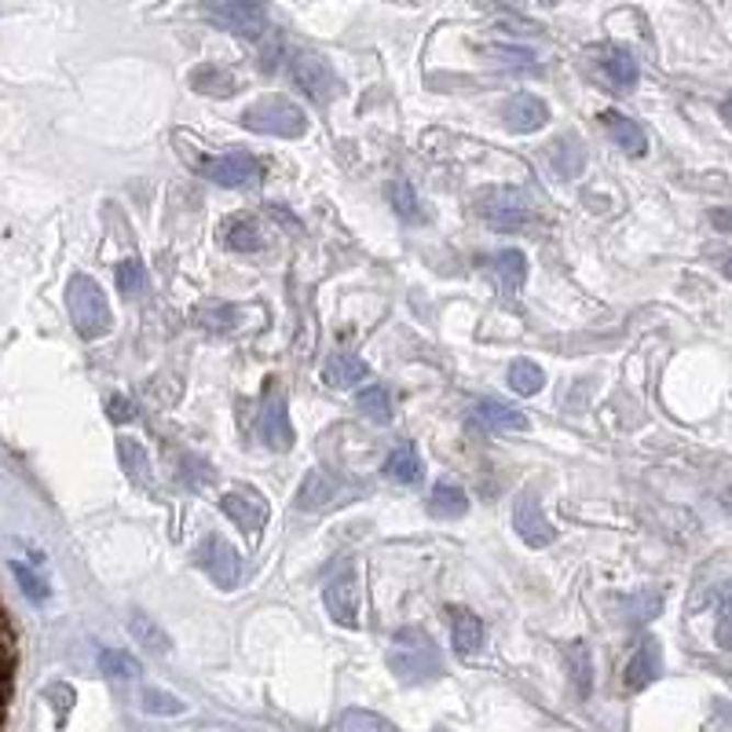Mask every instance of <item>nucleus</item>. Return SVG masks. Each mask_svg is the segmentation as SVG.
I'll list each match as a JSON object with an SVG mask.
<instances>
[{
  "mask_svg": "<svg viewBox=\"0 0 732 732\" xmlns=\"http://www.w3.org/2000/svg\"><path fill=\"white\" fill-rule=\"evenodd\" d=\"M238 122L257 136L301 139L308 133V114H304L293 100H286V95H264V100L249 103Z\"/></svg>",
  "mask_w": 732,
  "mask_h": 732,
  "instance_id": "1",
  "label": "nucleus"
},
{
  "mask_svg": "<svg viewBox=\"0 0 732 732\" xmlns=\"http://www.w3.org/2000/svg\"><path fill=\"white\" fill-rule=\"evenodd\" d=\"M388 666L392 674L399 677V682H429V677L440 674V649H436V641L429 638L425 630H399L396 633V644H392V655H388Z\"/></svg>",
  "mask_w": 732,
  "mask_h": 732,
  "instance_id": "2",
  "label": "nucleus"
},
{
  "mask_svg": "<svg viewBox=\"0 0 732 732\" xmlns=\"http://www.w3.org/2000/svg\"><path fill=\"white\" fill-rule=\"evenodd\" d=\"M67 308H70V319H74V326H78V334L85 337V341H95V337H103L106 330H111V323H114L103 286L95 279H89V275H74L70 279Z\"/></svg>",
  "mask_w": 732,
  "mask_h": 732,
  "instance_id": "3",
  "label": "nucleus"
},
{
  "mask_svg": "<svg viewBox=\"0 0 732 732\" xmlns=\"http://www.w3.org/2000/svg\"><path fill=\"white\" fill-rule=\"evenodd\" d=\"M476 213L491 232H520L531 221V205L520 191L491 188L476 199Z\"/></svg>",
  "mask_w": 732,
  "mask_h": 732,
  "instance_id": "4",
  "label": "nucleus"
},
{
  "mask_svg": "<svg viewBox=\"0 0 732 732\" xmlns=\"http://www.w3.org/2000/svg\"><path fill=\"white\" fill-rule=\"evenodd\" d=\"M194 564H199L202 572L213 578V586H221V589H235L243 583V556H238L235 545L221 539V534H210V539L199 542Z\"/></svg>",
  "mask_w": 732,
  "mask_h": 732,
  "instance_id": "5",
  "label": "nucleus"
},
{
  "mask_svg": "<svg viewBox=\"0 0 732 732\" xmlns=\"http://www.w3.org/2000/svg\"><path fill=\"white\" fill-rule=\"evenodd\" d=\"M323 605L337 627H359V575L348 561H341V567L330 575V583L323 589Z\"/></svg>",
  "mask_w": 732,
  "mask_h": 732,
  "instance_id": "6",
  "label": "nucleus"
},
{
  "mask_svg": "<svg viewBox=\"0 0 732 732\" xmlns=\"http://www.w3.org/2000/svg\"><path fill=\"white\" fill-rule=\"evenodd\" d=\"M202 172L213 183L232 188V191H254V188H260V180H264V166H260L249 150H227V155L205 161Z\"/></svg>",
  "mask_w": 732,
  "mask_h": 732,
  "instance_id": "7",
  "label": "nucleus"
},
{
  "mask_svg": "<svg viewBox=\"0 0 732 732\" xmlns=\"http://www.w3.org/2000/svg\"><path fill=\"white\" fill-rule=\"evenodd\" d=\"M290 74L312 103H330L334 95L341 92V81H337L334 67L323 56H315V52H297V56L290 59Z\"/></svg>",
  "mask_w": 732,
  "mask_h": 732,
  "instance_id": "8",
  "label": "nucleus"
},
{
  "mask_svg": "<svg viewBox=\"0 0 732 732\" xmlns=\"http://www.w3.org/2000/svg\"><path fill=\"white\" fill-rule=\"evenodd\" d=\"M260 436L271 451H290L293 447V425L286 410V392H282L279 381H268L264 385V403H260Z\"/></svg>",
  "mask_w": 732,
  "mask_h": 732,
  "instance_id": "9",
  "label": "nucleus"
},
{
  "mask_svg": "<svg viewBox=\"0 0 732 732\" xmlns=\"http://www.w3.org/2000/svg\"><path fill=\"white\" fill-rule=\"evenodd\" d=\"M513 528H517V534L531 545V550H545V545L556 539L553 523L545 520V513H542L539 498L534 495L517 498V506H513Z\"/></svg>",
  "mask_w": 732,
  "mask_h": 732,
  "instance_id": "10",
  "label": "nucleus"
},
{
  "mask_svg": "<svg viewBox=\"0 0 732 732\" xmlns=\"http://www.w3.org/2000/svg\"><path fill=\"white\" fill-rule=\"evenodd\" d=\"M221 509H224V517L232 523H238L246 534H257L268 520V502L260 498L254 487L227 491V495L221 498Z\"/></svg>",
  "mask_w": 732,
  "mask_h": 732,
  "instance_id": "11",
  "label": "nucleus"
},
{
  "mask_svg": "<svg viewBox=\"0 0 732 732\" xmlns=\"http://www.w3.org/2000/svg\"><path fill=\"white\" fill-rule=\"evenodd\" d=\"M205 15H210L216 26L232 30V34H238V37H249V41H260V37H264V30H268V23H264V12H260V8L235 4V0H224V4H213Z\"/></svg>",
  "mask_w": 732,
  "mask_h": 732,
  "instance_id": "12",
  "label": "nucleus"
},
{
  "mask_svg": "<svg viewBox=\"0 0 732 732\" xmlns=\"http://www.w3.org/2000/svg\"><path fill=\"white\" fill-rule=\"evenodd\" d=\"M502 122H506L509 133H517V136L539 133V128L550 122V106H545L539 95L517 92L513 100H506V106H502Z\"/></svg>",
  "mask_w": 732,
  "mask_h": 732,
  "instance_id": "13",
  "label": "nucleus"
},
{
  "mask_svg": "<svg viewBox=\"0 0 732 732\" xmlns=\"http://www.w3.org/2000/svg\"><path fill=\"white\" fill-rule=\"evenodd\" d=\"M663 671V652H660V641L655 638H644L638 644V652L630 655L627 671H622V682H627L630 692H641V688H649L655 677Z\"/></svg>",
  "mask_w": 732,
  "mask_h": 732,
  "instance_id": "14",
  "label": "nucleus"
},
{
  "mask_svg": "<svg viewBox=\"0 0 732 732\" xmlns=\"http://www.w3.org/2000/svg\"><path fill=\"white\" fill-rule=\"evenodd\" d=\"M473 421L480 429H491V432H523L528 429V414L517 407H506V403H498V399L476 403Z\"/></svg>",
  "mask_w": 732,
  "mask_h": 732,
  "instance_id": "15",
  "label": "nucleus"
},
{
  "mask_svg": "<svg viewBox=\"0 0 732 732\" xmlns=\"http://www.w3.org/2000/svg\"><path fill=\"white\" fill-rule=\"evenodd\" d=\"M600 122H605L608 136H611V144L622 147V155L641 158L644 150H649V139H644V128H641L638 122H633V117L619 114V111H605V114H600Z\"/></svg>",
  "mask_w": 732,
  "mask_h": 732,
  "instance_id": "16",
  "label": "nucleus"
},
{
  "mask_svg": "<svg viewBox=\"0 0 732 732\" xmlns=\"http://www.w3.org/2000/svg\"><path fill=\"white\" fill-rule=\"evenodd\" d=\"M484 622H480L473 611L465 608H451V644L454 652L462 655V660H469V655H476L480 649H484Z\"/></svg>",
  "mask_w": 732,
  "mask_h": 732,
  "instance_id": "17",
  "label": "nucleus"
},
{
  "mask_svg": "<svg viewBox=\"0 0 732 732\" xmlns=\"http://www.w3.org/2000/svg\"><path fill=\"white\" fill-rule=\"evenodd\" d=\"M334 502H337V480L330 473H319V469H312V473L304 476L301 491H297V509L319 513L326 506H334Z\"/></svg>",
  "mask_w": 732,
  "mask_h": 732,
  "instance_id": "18",
  "label": "nucleus"
},
{
  "mask_svg": "<svg viewBox=\"0 0 732 732\" xmlns=\"http://www.w3.org/2000/svg\"><path fill=\"white\" fill-rule=\"evenodd\" d=\"M367 374H370L367 363L352 352H337L326 359V367H323V381L330 388H356Z\"/></svg>",
  "mask_w": 732,
  "mask_h": 732,
  "instance_id": "19",
  "label": "nucleus"
},
{
  "mask_svg": "<svg viewBox=\"0 0 732 732\" xmlns=\"http://www.w3.org/2000/svg\"><path fill=\"white\" fill-rule=\"evenodd\" d=\"M600 70H605V78L616 85L619 92H630L633 85H638V78H641L638 59H633L630 52H622V48H605V52H600Z\"/></svg>",
  "mask_w": 732,
  "mask_h": 732,
  "instance_id": "20",
  "label": "nucleus"
},
{
  "mask_svg": "<svg viewBox=\"0 0 732 732\" xmlns=\"http://www.w3.org/2000/svg\"><path fill=\"white\" fill-rule=\"evenodd\" d=\"M381 473H385L388 480H396V484H421L425 465H421V458H418V451H414L410 443H399L396 451L385 458Z\"/></svg>",
  "mask_w": 732,
  "mask_h": 732,
  "instance_id": "21",
  "label": "nucleus"
},
{
  "mask_svg": "<svg viewBox=\"0 0 732 732\" xmlns=\"http://www.w3.org/2000/svg\"><path fill=\"white\" fill-rule=\"evenodd\" d=\"M224 246L235 249V254H257V249H264V232L254 216H235L224 227Z\"/></svg>",
  "mask_w": 732,
  "mask_h": 732,
  "instance_id": "22",
  "label": "nucleus"
},
{
  "mask_svg": "<svg viewBox=\"0 0 732 732\" xmlns=\"http://www.w3.org/2000/svg\"><path fill=\"white\" fill-rule=\"evenodd\" d=\"M128 630H133V638L144 644L147 652H155V655H169L172 652V638L158 627L155 619L144 616V611H133V616H128Z\"/></svg>",
  "mask_w": 732,
  "mask_h": 732,
  "instance_id": "23",
  "label": "nucleus"
},
{
  "mask_svg": "<svg viewBox=\"0 0 732 732\" xmlns=\"http://www.w3.org/2000/svg\"><path fill=\"white\" fill-rule=\"evenodd\" d=\"M465 509H469V498H465L462 487H454V484H436L432 487L429 513L436 520H458V517H465Z\"/></svg>",
  "mask_w": 732,
  "mask_h": 732,
  "instance_id": "24",
  "label": "nucleus"
},
{
  "mask_svg": "<svg viewBox=\"0 0 732 732\" xmlns=\"http://www.w3.org/2000/svg\"><path fill=\"white\" fill-rule=\"evenodd\" d=\"M564 666H567V677H572L575 692L589 696V688H594V660H589L586 644H567V649H564Z\"/></svg>",
  "mask_w": 732,
  "mask_h": 732,
  "instance_id": "25",
  "label": "nucleus"
},
{
  "mask_svg": "<svg viewBox=\"0 0 732 732\" xmlns=\"http://www.w3.org/2000/svg\"><path fill=\"white\" fill-rule=\"evenodd\" d=\"M553 169L561 172V177H578L583 172V166H586V150H583V144H578L575 136H564V139H556L553 144Z\"/></svg>",
  "mask_w": 732,
  "mask_h": 732,
  "instance_id": "26",
  "label": "nucleus"
},
{
  "mask_svg": "<svg viewBox=\"0 0 732 732\" xmlns=\"http://www.w3.org/2000/svg\"><path fill=\"white\" fill-rule=\"evenodd\" d=\"M545 385V370L539 363H531V359H513L509 363V388L517 392V396H534Z\"/></svg>",
  "mask_w": 732,
  "mask_h": 732,
  "instance_id": "27",
  "label": "nucleus"
},
{
  "mask_svg": "<svg viewBox=\"0 0 732 732\" xmlns=\"http://www.w3.org/2000/svg\"><path fill=\"white\" fill-rule=\"evenodd\" d=\"M191 85H194V92L216 95V100H227V95L235 92V78L232 74H224L221 67H199L191 74Z\"/></svg>",
  "mask_w": 732,
  "mask_h": 732,
  "instance_id": "28",
  "label": "nucleus"
},
{
  "mask_svg": "<svg viewBox=\"0 0 732 732\" xmlns=\"http://www.w3.org/2000/svg\"><path fill=\"white\" fill-rule=\"evenodd\" d=\"M100 671H103V677H111V682H133L144 666L136 663V655L106 649V652H100Z\"/></svg>",
  "mask_w": 732,
  "mask_h": 732,
  "instance_id": "29",
  "label": "nucleus"
},
{
  "mask_svg": "<svg viewBox=\"0 0 732 732\" xmlns=\"http://www.w3.org/2000/svg\"><path fill=\"white\" fill-rule=\"evenodd\" d=\"M194 323L210 334H227V330H235L238 312L232 308V304H202V308L194 312Z\"/></svg>",
  "mask_w": 732,
  "mask_h": 732,
  "instance_id": "30",
  "label": "nucleus"
},
{
  "mask_svg": "<svg viewBox=\"0 0 732 732\" xmlns=\"http://www.w3.org/2000/svg\"><path fill=\"white\" fill-rule=\"evenodd\" d=\"M359 410L367 414L370 421L385 425L392 421V396L385 385H367L363 392H359Z\"/></svg>",
  "mask_w": 732,
  "mask_h": 732,
  "instance_id": "31",
  "label": "nucleus"
},
{
  "mask_svg": "<svg viewBox=\"0 0 732 732\" xmlns=\"http://www.w3.org/2000/svg\"><path fill=\"white\" fill-rule=\"evenodd\" d=\"M117 462L128 476L136 480H147L150 476V458H147V447L139 440H117Z\"/></svg>",
  "mask_w": 732,
  "mask_h": 732,
  "instance_id": "32",
  "label": "nucleus"
},
{
  "mask_svg": "<svg viewBox=\"0 0 732 732\" xmlns=\"http://www.w3.org/2000/svg\"><path fill=\"white\" fill-rule=\"evenodd\" d=\"M337 729L341 732H396L385 718L374 714V710H363V707L345 710L341 721H337Z\"/></svg>",
  "mask_w": 732,
  "mask_h": 732,
  "instance_id": "33",
  "label": "nucleus"
},
{
  "mask_svg": "<svg viewBox=\"0 0 732 732\" xmlns=\"http://www.w3.org/2000/svg\"><path fill=\"white\" fill-rule=\"evenodd\" d=\"M385 194H388V205L396 210L399 221H407V224L418 221V213H421L418 210V194H414V188L407 180H392Z\"/></svg>",
  "mask_w": 732,
  "mask_h": 732,
  "instance_id": "34",
  "label": "nucleus"
},
{
  "mask_svg": "<svg viewBox=\"0 0 732 732\" xmlns=\"http://www.w3.org/2000/svg\"><path fill=\"white\" fill-rule=\"evenodd\" d=\"M12 572H15L19 586H23V594H26L30 600H37V605H45V600L52 597L48 578H45V575H37L34 567H26V564H12Z\"/></svg>",
  "mask_w": 732,
  "mask_h": 732,
  "instance_id": "35",
  "label": "nucleus"
},
{
  "mask_svg": "<svg viewBox=\"0 0 732 732\" xmlns=\"http://www.w3.org/2000/svg\"><path fill=\"white\" fill-rule=\"evenodd\" d=\"M144 710L155 718H172V714H183V703L166 688H144Z\"/></svg>",
  "mask_w": 732,
  "mask_h": 732,
  "instance_id": "36",
  "label": "nucleus"
},
{
  "mask_svg": "<svg viewBox=\"0 0 732 732\" xmlns=\"http://www.w3.org/2000/svg\"><path fill=\"white\" fill-rule=\"evenodd\" d=\"M498 275L509 290H517L523 275H528V257H523L520 249H506V254L498 257Z\"/></svg>",
  "mask_w": 732,
  "mask_h": 732,
  "instance_id": "37",
  "label": "nucleus"
},
{
  "mask_svg": "<svg viewBox=\"0 0 732 732\" xmlns=\"http://www.w3.org/2000/svg\"><path fill=\"white\" fill-rule=\"evenodd\" d=\"M144 286H147V271H144L139 260H125V264H117V290H122L125 297H136Z\"/></svg>",
  "mask_w": 732,
  "mask_h": 732,
  "instance_id": "38",
  "label": "nucleus"
},
{
  "mask_svg": "<svg viewBox=\"0 0 732 732\" xmlns=\"http://www.w3.org/2000/svg\"><path fill=\"white\" fill-rule=\"evenodd\" d=\"M106 410L114 414V421H133V418H136V407H133V403H128V399H122V396L106 403Z\"/></svg>",
  "mask_w": 732,
  "mask_h": 732,
  "instance_id": "39",
  "label": "nucleus"
},
{
  "mask_svg": "<svg viewBox=\"0 0 732 732\" xmlns=\"http://www.w3.org/2000/svg\"><path fill=\"white\" fill-rule=\"evenodd\" d=\"M718 644L732 652V608H725V616L718 622Z\"/></svg>",
  "mask_w": 732,
  "mask_h": 732,
  "instance_id": "40",
  "label": "nucleus"
},
{
  "mask_svg": "<svg viewBox=\"0 0 732 732\" xmlns=\"http://www.w3.org/2000/svg\"><path fill=\"white\" fill-rule=\"evenodd\" d=\"M491 56H498L502 63H531V52L523 48H491Z\"/></svg>",
  "mask_w": 732,
  "mask_h": 732,
  "instance_id": "41",
  "label": "nucleus"
},
{
  "mask_svg": "<svg viewBox=\"0 0 732 732\" xmlns=\"http://www.w3.org/2000/svg\"><path fill=\"white\" fill-rule=\"evenodd\" d=\"M710 224H714L718 232H732V210H714L710 213Z\"/></svg>",
  "mask_w": 732,
  "mask_h": 732,
  "instance_id": "42",
  "label": "nucleus"
},
{
  "mask_svg": "<svg viewBox=\"0 0 732 732\" xmlns=\"http://www.w3.org/2000/svg\"><path fill=\"white\" fill-rule=\"evenodd\" d=\"M235 4H249V8H260V0H235Z\"/></svg>",
  "mask_w": 732,
  "mask_h": 732,
  "instance_id": "43",
  "label": "nucleus"
},
{
  "mask_svg": "<svg viewBox=\"0 0 732 732\" xmlns=\"http://www.w3.org/2000/svg\"><path fill=\"white\" fill-rule=\"evenodd\" d=\"M725 275H729V279H732V257H729V260H725Z\"/></svg>",
  "mask_w": 732,
  "mask_h": 732,
  "instance_id": "44",
  "label": "nucleus"
},
{
  "mask_svg": "<svg viewBox=\"0 0 732 732\" xmlns=\"http://www.w3.org/2000/svg\"><path fill=\"white\" fill-rule=\"evenodd\" d=\"M542 4H556V0H542Z\"/></svg>",
  "mask_w": 732,
  "mask_h": 732,
  "instance_id": "45",
  "label": "nucleus"
},
{
  "mask_svg": "<svg viewBox=\"0 0 732 732\" xmlns=\"http://www.w3.org/2000/svg\"><path fill=\"white\" fill-rule=\"evenodd\" d=\"M729 106H732V100H729Z\"/></svg>",
  "mask_w": 732,
  "mask_h": 732,
  "instance_id": "46",
  "label": "nucleus"
}]
</instances>
